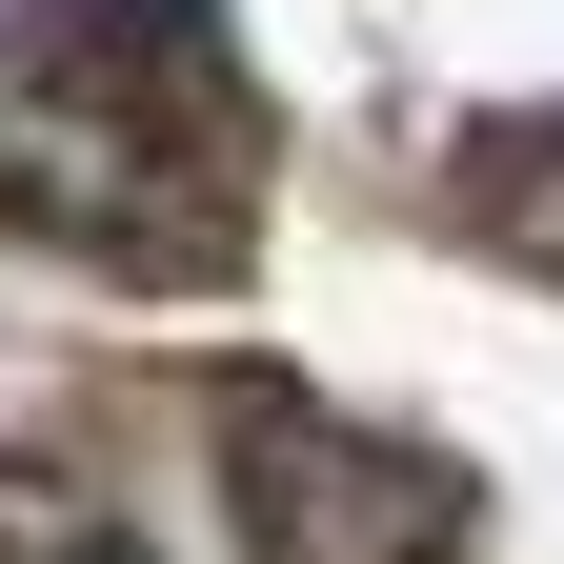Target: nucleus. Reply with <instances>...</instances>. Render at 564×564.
Here are the masks:
<instances>
[{
    "mask_svg": "<svg viewBox=\"0 0 564 564\" xmlns=\"http://www.w3.org/2000/svg\"><path fill=\"white\" fill-rule=\"evenodd\" d=\"M242 162H262V121L202 41V0L0 21V223H61L141 282H202L242 242Z\"/></svg>",
    "mask_w": 564,
    "mask_h": 564,
    "instance_id": "1",
    "label": "nucleus"
},
{
    "mask_svg": "<svg viewBox=\"0 0 564 564\" xmlns=\"http://www.w3.org/2000/svg\"><path fill=\"white\" fill-rule=\"evenodd\" d=\"M223 484H242V544L262 564H444V524H464V484L423 464V444L323 423V403H282V383L223 403Z\"/></svg>",
    "mask_w": 564,
    "mask_h": 564,
    "instance_id": "2",
    "label": "nucleus"
},
{
    "mask_svg": "<svg viewBox=\"0 0 564 564\" xmlns=\"http://www.w3.org/2000/svg\"><path fill=\"white\" fill-rule=\"evenodd\" d=\"M464 202H484V242L564 262V121H484V141H464Z\"/></svg>",
    "mask_w": 564,
    "mask_h": 564,
    "instance_id": "3",
    "label": "nucleus"
},
{
    "mask_svg": "<svg viewBox=\"0 0 564 564\" xmlns=\"http://www.w3.org/2000/svg\"><path fill=\"white\" fill-rule=\"evenodd\" d=\"M0 564H141L101 505H61V484H21V464H0Z\"/></svg>",
    "mask_w": 564,
    "mask_h": 564,
    "instance_id": "4",
    "label": "nucleus"
}]
</instances>
